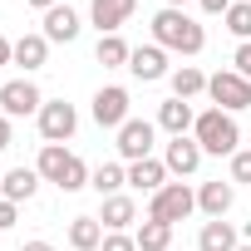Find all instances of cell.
<instances>
[{
	"instance_id": "6da1fadb",
	"label": "cell",
	"mask_w": 251,
	"mask_h": 251,
	"mask_svg": "<svg viewBox=\"0 0 251 251\" xmlns=\"http://www.w3.org/2000/svg\"><path fill=\"white\" fill-rule=\"evenodd\" d=\"M153 40H158L163 50H177V54H202V45H207L202 25H197L187 10H173V5H163V10L153 15Z\"/></svg>"
},
{
	"instance_id": "7a4b0ae2",
	"label": "cell",
	"mask_w": 251,
	"mask_h": 251,
	"mask_svg": "<svg viewBox=\"0 0 251 251\" xmlns=\"http://www.w3.org/2000/svg\"><path fill=\"white\" fill-rule=\"evenodd\" d=\"M35 173L45 177V182H54V187H64V192H79V187H89V168L74 158V153H64L59 143H45L40 148V163H35Z\"/></svg>"
},
{
	"instance_id": "3957f363",
	"label": "cell",
	"mask_w": 251,
	"mask_h": 251,
	"mask_svg": "<svg viewBox=\"0 0 251 251\" xmlns=\"http://www.w3.org/2000/svg\"><path fill=\"white\" fill-rule=\"evenodd\" d=\"M192 138L202 143V153H236V143H241V128H236V118L231 113H222V108H207V113H197V123H192Z\"/></svg>"
},
{
	"instance_id": "277c9868",
	"label": "cell",
	"mask_w": 251,
	"mask_h": 251,
	"mask_svg": "<svg viewBox=\"0 0 251 251\" xmlns=\"http://www.w3.org/2000/svg\"><path fill=\"white\" fill-rule=\"evenodd\" d=\"M192 207H197V192H192L187 182H168L163 192H153V202H148V217H153V222H168V226H177L182 217H192Z\"/></svg>"
},
{
	"instance_id": "5b68a950",
	"label": "cell",
	"mask_w": 251,
	"mask_h": 251,
	"mask_svg": "<svg viewBox=\"0 0 251 251\" xmlns=\"http://www.w3.org/2000/svg\"><path fill=\"white\" fill-rule=\"evenodd\" d=\"M207 94H212V103H217L222 113H241V108H251V79H241L236 69L212 74V79H207Z\"/></svg>"
},
{
	"instance_id": "8992f818",
	"label": "cell",
	"mask_w": 251,
	"mask_h": 251,
	"mask_svg": "<svg viewBox=\"0 0 251 251\" xmlns=\"http://www.w3.org/2000/svg\"><path fill=\"white\" fill-rule=\"evenodd\" d=\"M0 108H5V118H25V113H40L45 99L30 79H10V84H0Z\"/></svg>"
},
{
	"instance_id": "52a82bcc",
	"label": "cell",
	"mask_w": 251,
	"mask_h": 251,
	"mask_svg": "<svg viewBox=\"0 0 251 251\" xmlns=\"http://www.w3.org/2000/svg\"><path fill=\"white\" fill-rule=\"evenodd\" d=\"M94 123L99 128H123L128 123V89H118V84L99 89L94 94Z\"/></svg>"
},
{
	"instance_id": "ba28073f",
	"label": "cell",
	"mask_w": 251,
	"mask_h": 251,
	"mask_svg": "<svg viewBox=\"0 0 251 251\" xmlns=\"http://www.w3.org/2000/svg\"><path fill=\"white\" fill-rule=\"evenodd\" d=\"M79 128V113H74V103H45L40 108V133H45V143H64L69 133Z\"/></svg>"
},
{
	"instance_id": "9c48e42d",
	"label": "cell",
	"mask_w": 251,
	"mask_h": 251,
	"mask_svg": "<svg viewBox=\"0 0 251 251\" xmlns=\"http://www.w3.org/2000/svg\"><path fill=\"white\" fill-rule=\"evenodd\" d=\"M118 153L128 158V163H143L148 153H153V123L148 118H128L118 128Z\"/></svg>"
},
{
	"instance_id": "30bf717a",
	"label": "cell",
	"mask_w": 251,
	"mask_h": 251,
	"mask_svg": "<svg viewBox=\"0 0 251 251\" xmlns=\"http://www.w3.org/2000/svg\"><path fill=\"white\" fill-rule=\"evenodd\" d=\"M133 10H138V0H94V5H89V15H94L99 35H118V25L128 20Z\"/></svg>"
},
{
	"instance_id": "8fae6325",
	"label": "cell",
	"mask_w": 251,
	"mask_h": 251,
	"mask_svg": "<svg viewBox=\"0 0 251 251\" xmlns=\"http://www.w3.org/2000/svg\"><path fill=\"white\" fill-rule=\"evenodd\" d=\"M128 69H133V79H143V84L163 79V74H168V54H163V45H138V50L128 54Z\"/></svg>"
},
{
	"instance_id": "7c38bea8",
	"label": "cell",
	"mask_w": 251,
	"mask_h": 251,
	"mask_svg": "<svg viewBox=\"0 0 251 251\" xmlns=\"http://www.w3.org/2000/svg\"><path fill=\"white\" fill-rule=\"evenodd\" d=\"M163 163H168V173L187 177V173H197V168H202V143L182 133V138H173V143H168V158H163Z\"/></svg>"
},
{
	"instance_id": "4fadbf2b",
	"label": "cell",
	"mask_w": 251,
	"mask_h": 251,
	"mask_svg": "<svg viewBox=\"0 0 251 251\" xmlns=\"http://www.w3.org/2000/svg\"><path fill=\"white\" fill-rule=\"evenodd\" d=\"M0 192H5V202H30L40 192V173L35 168H10L0 177Z\"/></svg>"
},
{
	"instance_id": "5bb4252c",
	"label": "cell",
	"mask_w": 251,
	"mask_h": 251,
	"mask_svg": "<svg viewBox=\"0 0 251 251\" xmlns=\"http://www.w3.org/2000/svg\"><path fill=\"white\" fill-rule=\"evenodd\" d=\"M45 40H54V45H69V40H79V15H74L69 5H54V10H45Z\"/></svg>"
},
{
	"instance_id": "9a60e30c",
	"label": "cell",
	"mask_w": 251,
	"mask_h": 251,
	"mask_svg": "<svg viewBox=\"0 0 251 251\" xmlns=\"http://www.w3.org/2000/svg\"><path fill=\"white\" fill-rule=\"evenodd\" d=\"M128 182H133L138 192H163V187H168V163L143 158V163H133V168H128Z\"/></svg>"
},
{
	"instance_id": "2e32d148",
	"label": "cell",
	"mask_w": 251,
	"mask_h": 251,
	"mask_svg": "<svg viewBox=\"0 0 251 251\" xmlns=\"http://www.w3.org/2000/svg\"><path fill=\"white\" fill-rule=\"evenodd\" d=\"M231 202H236V192H231V182H202V192H197V207L207 212V217H226L231 212Z\"/></svg>"
},
{
	"instance_id": "e0dca14e",
	"label": "cell",
	"mask_w": 251,
	"mask_h": 251,
	"mask_svg": "<svg viewBox=\"0 0 251 251\" xmlns=\"http://www.w3.org/2000/svg\"><path fill=\"white\" fill-rule=\"evenodd\" d=\"M69 246L74 251H99L103 246V222L99 217H74L69 222Z\"/></svg>"
},
{
	"instance_id": "ac0fdd59",
	"label": "cell",
	"mask_w": 251,
	"mask_h": 251,
	"mask_svg": "<svg viewBox=\"0 0 251 251\" xmlns=\"http://www.w3.org/2000/svg\"><path fill=\"white\" fill-rule=\"evenodd\" d=\"M241 241H236V231H231V222H222V217H212L207 226H202V236H197V251H236Z\"/></svg>"
},
{
	"instance_id": "d6986e66",
	"label": "cell",
	"mask_w": 251,
	"mask_h": 251,
	"mask_svg": "<svg viewBox=\"0 0 251 251\" xmlns=\"http://www.w3.org/2000/svg\"><path fill=\"white\" fill-rule=\"evenodd\" d=\"M158 123H163V128H168L173 138H182V133L192 128L197 118H192V103H187V99H168V103L158 108Z\"/></svg>"
},
{
	"instance_id": "ffe728a7",
	"label": "cell",
	"mask_w": 251,
	"mask_h": 251,
	"mask_svg": "<svg viewBox=\"0 0 251 251\" xmlns=\"http://www.w3.org/2000/svg\"><path fill=\"white\" fill-rule=\"evenodd\" d=\"M133 217H138V207H133V197H123V192H113V197H103V217H99V222H103L108 231H123V226H128Z\"/></svg>"
},
{
	"instance_id": "44dd1931",
	"label": "cell",
	"mask_w": 251,
	"mask_h": 251,
	"mask_svg": "<svg viewBox=\"0 0 251 251\" xmlns=\"http://www.w3.org/2000/svg\"><path fill=\"white\" fill-rule=\"evenodd\" d=\"M45 59H50V40H45V35H20V40H15V64L40 69Z\"/></svg>"
},
{
	"instance_id": "7402d4cb",
	"label": "cell",
	"mask_w": 251,
	"mask_h": 251,
	"mask_svg": "<svg viewBox=\"0 0 251 251\" xmlns=\"http://www.w3.org/2000/svg\"><path fill=\"white\" fill-rule=\"evenodd\" d=\"M197 94H207V74L192 69V64L173 69V99H197Z\"/></svg>"
},
{
	"instance_id": "603a6c76",
	"label": "cell",
	"mask_w": 251,
	"mask_h": 251,
	"mask_svg": "<svg viewBox=\"0 0 251 251\" xmlns=\"http://www.w3.org/2000/svg\"><path fill=\"white\" fill-rule=\"evenodd\" d=\"M133 241H138V251H168V246H173V226L148 217V222L138 226V236H133Z\"/></svg>"
},
{
	"instance_id": "cb8c5ba5",
	"label": "cell",
	"mask_w": 251,
	"mask_h": 251,
	"mask_svg": "<svg viewBox=\"0 0 251 251\" xmlns=\"http://www.w3.org/2000/svg\"><path fill=\"white\" fill-rule=\"evenodd\" d=\"M94 54H99L103 69H128V54H133V50L123 45L118 35H99V50H94Z\"/></svg>"
},
{
	"instance_id": "d4e9b609",
	"label": "cell",
	"mask_w": 251,
	"mask_h": 251,
	"mask_svg": "<svg viewBox=\"0 0 251 251\" xmlns=\"http://www.w3.org/2000/svg\"><path fill=\"white\" fill-rule=\"evenodd\" d=\"M123 182H128V173H123V168H118V163H103V168H99V173H94V177H89V187H94V192H99V197H113V192H118V187H123Z\"/></svg>"
},
{
	"instance_id": "484cf974",
	"label": "cell",
	"mask_w": 251,
	"mask_h": 251,
	"mask_svg": "<svg viewBox=\"0 0 251 251\" xmlns=\"http://www.w3.org/2000/svg\"><path fill=\"white\" fill-rule=\"evenodd\" d=\"M226 30H231L241 45L251 40V0H246V5H231V10H226Z\"/></svg>"
},
{
	"instance_id": "4316f807",
	"label": "cell",
	"mask_w": 251,
	"mask_h": 251,
	"mask_svg": "<svg viewBox=\"0 0 251 251\" xmlns=\"http://www.w3.org/2000/svg\"><path fill=\"white\" fill-rule=\"evenodd\" d=\"M231 182H251V153L246 148L231 153Z\"/></svg>"
},
{
	"instance_id": "83f0119b",
	"label": "cell",
	"mask_w": 251,
	"mask_h": 251,
	"mask_svg": "<svg viewBox=\"0 0 251 251\" xmlns=\"http://www.w3.org/2000/svg\"><path fill=\"white\" fill-rule=\"evenodd\" d=\"M99 251H138V241H133V236H123V231H108Z\"/></svg>"
},
{
	"instance_id": "f1b7e54d",
	"label": "cell",
	"mask_w": 251,
	"mask_h": 251,
	"mask_svg": "<svg viewBox=\"0 0 251 251\" xmlns=\"http://www.w3.org/2000/svg\"><path fill=\"white\" fill-rule=\"evenodd\" d=\"M231 64H236V74H241V79H251V40H246V45H236Z\"/></svg>"
},
{
	"instance_id": "f546056e",
	"label": "cell",
	"mask_w": 251,
	"mask_h": 251,
	"mask_svg": "<svg viewBox=\"0 0 251 251\" xmlns=\"http://www.w3.org/2000/svg\"><path fill=\"white\" fill-rule=\"evenodd\" d=\"M20 222V212H15V202H0V231H10Z\"/></svg>"
},
{
	"instance_id": "4dcf8cb0",
	"label": "cell",
	"mask_w": 251,
	"mask_h": 251,
	"mask_svg": "<svg viewBox=\"0 0 251 251\" xmlns=\"http://www.w3.org/2000/svg\"><path fill=\"white\" fill-rule=\"evenodd\" d=\"M231 5H236V0H202V10H207V15H226Z\"/></svg>"
},
{
	"instance_id": "1f68e13d",
	"label": "cell",
	"mask_w": 251,
	"mask_h": 251,
	"mask_svg": "<svg viewBox=\"0 0 251 251\" xmlns=\"http://www.w3.org/2000/svg\"><path fill=\"white\" fill-rule=\"evenodd\" d=\"M10 59H15V45H10L5 35H0V64H10Z\"/></svg>"
},
{
	"instance_id": "d6a6232c",
	"label": "cell",
	"mask_w": 251,
	"mask_h": 251,
	"mask_svg": "<svg viewBox=\"0 0 251 251\" xmlns=\"http://www.w3.org/2000/svg\"><path fill=\"white\" fill-rule=\"evenodd\" d=\"M0 148H10V118L0 113Z\"/></svg>"
},
{
	"instance_id": "836d02e7",
	"label": "cell",
	"mask_w": 251,
	"mask_h": 251,
	"mask_svg": "<svg viewBox=\"0 0 251 251\" xmlns=\"http://www.w3.org/2000/svg\"><path fill=\"white\" fill-rule=\"evenodd\" d=\"M20 251H54V246H50V241H25Z\"/></svg>"
},
{
	"instance_id": "e575fe53",
	"label": "cell",
	"mask_w": 251,
	"mask_h": 251,
	"mask_svg": "<svg viewBox=\"0 0 251 251\" xmlns=\"http://www.w3.org/2000/svg\"><path fill=\"white\" fill-rule=\"evenodd\" d=\"M30 5H35V10H54V5H59V0H30Z\"/></svg>"
},
{
	"instance_id": "d590c367",
	"label": "cell",
	"mask_w": 251,
	"mask_h": 251,
	"mask_svg": "<svg viewBox=\"0 0 251 251\" xmlns=\"http://www.w3.org/2000/svg\"><path fill=\"white\" fill-rule=\"evenodd\" d=\"M168 5H173V10H182V0H168Z\"/></svg>"
},
{
	"instance_id": "8d00e7d4",
	"label": "cell",
	"mask_w": 251,
	"mask_h": 251,
	"mask_svg": "<svg viewBox=\"0 0 251 251\" xmlns=\"http://www.w3.org/2000/svg\"><path fill=\"white\" fill-rule=\"evenodd\" d=\"M236 251H251V246H236Z\"/></svg>"
},
{
	"instance_id": "74e56055",
	"label": "cell",
	"mask_w": 251,
	"mask_h": 251,
	"mask_svg": "<svg viewBox=\"0 0 251 251\" xmlns=\"http://www.w3.org/2000/svg\"><path fill=\"white\" fill-rule=\"evenodd\" d=\"M0 177H5V173H0Z\"/></svg>"
}]
</instances>
